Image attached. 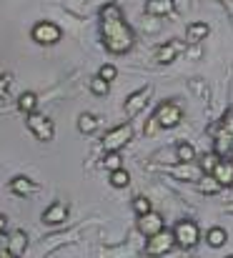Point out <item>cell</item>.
I'll return each mask as SVG.
<instances>
[{"instance_id":"4fadbf2b","label":"cell","mask_w":233,"mask_h":258,"mask_svg":"<svg viewBox=\"0 0 233 258\" xmlns=\"http://www.w3.org/2000/svg\"><path fill=\"white\" fill-rule=\"evenodd\" d=\"M170 175L178 178V180H198L203 173L198 168V163H178L170 168Z\"/></svg>"},{"instance_id":"8992f818","label":"cell","mask_w":233,"mask_h":258,"mask_svg":"<svg viewBox=\"0 0 233 258\" xmlns=\"http://www.w3.org/2000/svg\"><path fill=\"white\" fill-rule=\"evenodd\" d=\"M131 138H133V125H131V123H121V125L110 128V131L103 136V148H105V151H121Z\"/></svg>"},{"instance_id":"d6986e66","label":"cell","mask_w":233,"mask_h":258,"mask_svg":"<svg viewBox=\"0 0 233 258\" xmlns=\"http://www.w3.org/2000/svg\"><path fill=\"white\" fill-rule=\"evenodd\" d=\"M196 188H198L203 196H213V193H218L223 185H221V183H218L213 175H201V178L196 180Z\"/></svg>"},{"instance_id":"2e32d148","label":"cell","mask_w":233,"mask_h":258,"mask_svg":"<svg viewBox=\"0 0 233 258\" xmlns=\"http://www.w3.org/2000/svg\"><path fill=\"white\" fill-rule=\"evenodd\" d=\"M221 185H233V161H218L216 163V168H213V173H211Z\"/></svg>"},{"instance_id":"7402d4cb","label":"cell","mask_w":233,"mask_h":258,"mask_svg":"<svg viewBox=\"0 0 233 258\" xmlns=\"http://www.w3.org/2000/svg\"><path fill=\"white\" fill-rule=\"evenodd\" d=\"M95 128H98V118H95L93 113H80V118H78V131H80L83 136H90V133H95Z\"/></svg>"},{"instance_id":"4316f807","label":"cell","mask_w":233,"mask_h":258,"mask_svg":"<svg viewBox=\"0 0 233 258\" xmlns=\"http://www.w3.org/2000/svg\"><path fill=\"white\" fill-rule=\"evenodd\" d=\"M90 90H93L95 95H108L110 83H108V81H103L100 76H95V78H90Z\"/></svg>"},{"instance_id":"8fae6325","label":"cell","mask_w":233,"mask_h":258,"mask_svg":"<svg viewBox=\"0 0 233 258\" xmlns=\"http://www.w3.org/2000/svg\"><path fill=\"white\" fill-rule=\"evenodd\" d=\"M141 221H138V231L146 236V238H151V236H155L158 231H163V218L158 216V213H146V216H138Z\"/></svg>"},{"instance_id":"cb8c5ba5","label":"cell","mask_w":233,"mask_h":258,"mask_svg":"<svg viewBox=\"0 0 233 258\" xmlns=\"http://www.w3.org/2000/svg\"><path fill=\"white\" fill-rule=\"evenodd\" d=\"M121 153L118 151H105V156H103V161H100V166L103 168H108V171H118L121 168Z\"/></svg>"},{"instance_id":"d4e9b609","label":"cell","mask_w":233,"mask_h":258,"mask_svg":"<svg viewBox=\"0 0 233 258\" xmlns=\"http://www.w3.org/2000/svg\"><path fill=\"white\" fill-rule=\"evenodd\" d=\"M131 183V173L123 171V168H118V171H110V185H115V188H126Z\"/></svg>"},{"instance_id":"5b68a950","label":"cell","mask_w":233,"mask_h":258,"mask_svg":"<svg viewBox=\"0 0 233 258\" xmlns=\"http://www.w3.org/2000/svg\"><path fill=\"white\" fill-rule=\"evenodd\" d=\"M181 118H183V110H181V105L173 103V100H163V103L155 108V120H158V125L165 128V131L176 128V125L181 123Z\"/></svg>"},{"instance_id":"f546056e","label":"cell","mask_w":233,"mask_h":258,"mask_svg":"<svg viewBox=\"0 0 233 258\" xmlns=\"http://www.w3.org/2000/svg\"><path fill=\"white\" fill-rule=\"evenodd\" d=\"M10 83H13V76L10 73H3L0 76V98H5V93L10 90Z\"/></svg>"},{"instance_id":"3957f363","label":"cell","mask_w":233,"mask_h":258,"mask_svg":"<svg viewBox=\"0 0 233 258\" xmlns=\"http://www.w3.org/2000/svg\"><path fill=\"white\" fill-rule=\"evenodd\" d=\"M173 236H176V243L183 246V248H193L198 241H201V231H198V223L191 221V218H183L176 223L173 228Z\"/></svg>"},{"instance_id":"9c48e42d","label":"cell","mask_w":233,"mask_h":258,"mask_svg":"<svg viewBox=\"0 0 233 258\" xmlns=\"http://www.w3.org/2000/svg\"><path fill=\"white\" fill-rule=\"evenodd\" d=\"M68 213H71L68 203L55 201V203H50V206L43 211V223H45V226H63V223L68 221Z\"/></svg>"},{"instance_id":"603a6c76","label":"cell","mask_w":233,"mask_h":258,"mask_svg":"<svg viewBox=\"0 0 233 258\" xmlns=\"http://www.w3.org/2000/svg\"><path fill=\"white\" fill-rule=\"evenodd\" d=\"M218 161H221V156H218L216 151H211V153H203V156H201V161H198V168H201V173H203V175H211Z\"/></svg>"},{"instance_id":"d6a6232c","label":"cell","mask_w":233,"mask_h":258,"mask_svg":"<svg viewBox=\"0 0 233 258\" xmlns=\"http://www.w3.org/2000/svg\"><path fill=\"white\" fill-rule=\"evenodd\" d=\"M8 258H18V256H10V253H8Z\"/></svg>"},{"instance_id":"ffe728a7","label":"cell","mask_w":233,"mask_h":258,"mask_svg":"<svg viewBox=\"0 0 233 258\" xmlns=\"http://www.w3.org/2000/svg\"><path fill=\"white\" fill-rule=\"evenodd\" d=\"M176 161L178 163H193L196 161V148L188 143V141H181L176 146Z\"/></svg>"},{"instance_id":"9a60e30c","label":"cell","mask_w":233,"mask_h":258,"mask_svg":"<svg viewBox=\"0 0 233 258\" xmlns=\"http://www.w3.org/2000/svg\"><path fill=\"white\" fill-rule=\"evenodd\" d=\"M10 190H13L15 196H30V193L38 190V183L30 180L28 175H15V178L10 180Z\"/></svg>"},{"instance_id":"ac0fdd59","label":"cell","mask_w":233,"mask_h":258,"mask_svg":"<svg viewBox=\"0 0 233 258\" xmlns=\"http://www.w3.org/2000/svg\"><path fill=\"white\" fill-rule=\"evenodd\" d=\"M226 241H228V233H226L221 226H213V228L206 231V243H208L211 248H223Z\"/></svg>"},{"instance_id":"836d02e7","label":"cell","mask_w":233,"mask_h":258,"mask_svg":"<svg viewBox=\"0 0 233 258\" xmlns=\"http://www.w3.org/2000/svg\"><path fill=\"white\" fill-rule=\"evenodd\" d=\"M226 258H233V256H226Z\"/></svg>"},{"instance_id":"1f68e13d","label":"cell","mask_w":233,"mask_h":258,"mask_svg":"<svg viewBox=\"0 0 233 258\" xmlns=\"http://www.w3.org/2000/svg\"><path fill=\"white\" fill-rule=\"evenodd\" d=\"M5 231H8V218L0 213V233H5Z\"/></svg>"},{"instance_id":"484cf974","label":"cell","mask_w":233,"mask_h":258,"mask_svg":"<svg viewBox=\"0 0 233 258\" xmlns=\"http://www.w3.org/2000/svg\"><path fill=\"white\" fill-rule=\"evenodd\" d=\"M133 211H136L138 216H146V213L153 211V203H151L146 196H136V198H133Z\"/></svg>"},{"instance_id":"4dcf8cb0","label":"cell","mask_w":233,"mask_h":258,"mask_svg":"<svg viewBox=\"0 0 233 258\" xmlns=\"http://www.w3.org/2000/svg\"><path fill=\"white\" fill-rule=\"evenodd\" d=\"M158 128H160V125H158V120H155V115H153V118H151V123H148V128H146V136H153Z\"/></svg>"},{"instance_id":"e0dca14e","label":"cell","mask_w":233,"mask_h":258,"mask_svg":"<svg viewBox=\"0 0 233 258\" xmlns=\"http://www.w3.org/2000/svg\"><path fill=\"white\" fill-rule=\"evenodd\" d=\"M176 10V3L173 0H148L146 3V13L148 15H168V13H173Z\"/></svg>"},{"instance_id":"44dd1931","label":"cell","mask_w":233,"mask_h":258,"mask_svg":"<svg viewBox=\"0 0 233 258\" xmlns=\"http://www.w3.org/2000/svg\"><path fill=\"white\" fill-rule=\"evenodd\" d=\"M18 108H20L25 115L35 113V108H38V95H35V93H30V90L20 93V98H18Z\"/></svg>"},{"instance_id":"5bb4252c","label":"cell","mask_w":233,"mask_h":258,"mask_svg":"<svg viewBox=\"0 0 233 258\" xmlns=\"http://www.w3.org/2000/svg\"><path fill=\"white\" fill-rule=\"evenodd\" d=\"M25 251H28V236H25V231H13L10 238H8V253L20 258Z\"/></svg>"},{"instance_id":"ba28073f","label":"cell","mask_w":233,"mask_h":258,"mask_svg":"<svg viewBox=\"0 0 233 258\" xmlns=\"http://www.w3.org/2000/svg\"><path fill=\"white\" fill-rule=\"evenodd\" d=\"M151 98H153V86H143L141 90L131 93L128 100H126V115H128V118H136V115L151 103Z\"/></svg>"},{"instance_id":"83f0119b","label":"cell","mask_w":233,"mask_h":258,"mask_svg":"<svg viewBox=\"0 0 233 258\" xmlns=\"http://www.w3.org/2000/svg\"><path fill=\"white\" fill-rule=\"evenodd\" d=\"M98 76H100L103 81H108V83H110V81H115V78H118V68H115L113 63H105V66H100Z\"/></svg>"},{"instance_id":"277c9868","label":"cell","mask_w":233,"mask_h":258,"mask_svg":"<svg viewBox=\"0 0 233 258\" xmlns=\"http://www.w3.org/2000/svg\"><path fill=\"white\" fill-rule=\"evenodd\" d=\"M30 38H33L35 43H40V45H55V43L63 38V30H61L55 23H50V20H40V23L33 25Z\"/></svg>"},{"instance_id":"52a82bcc","label":"cell","mask_w":233,"mask_h":258,"mask_svg":"<svg viewBox=\"0 0 233 258\" xmlns=\"http://www.w3.org/2000/svg\"><path fill=\"white\" fill-rule=\"evenodd\" d=\"M173 246H176V236H173V231H158L155 236L148 238V246H146V253L153 258H160L165 256V253H170L173 251Z\"/></svg>"},{"instance_id":"6da1fadb","label":"cell","mask_w":233,"mask_h":258,"mask_svg":"<svg viewBox=\"0 0 233 258\" xmlns=\"http://www.w3.org/2000/svg\"><path fill=\"white\" fill-rule=\"evenodd\" d=\"M100 35L105 48L115 55L128 53L136 43V33L123 18H100Z\"/></svg>"},{"instance_id":"7c38bea8","label":"cell","mask_w":233,"mask_h":258,"mask_svg":"<svg viewBox=\"0 0 233 258\" xmlns=\"http://www.w3.org/2000/svg\"><path fill=\"white\" fill-rule=\"evenodd\" d=\"M208 33H211V25L203 23V20H196V23H191V25L186 28V40H188L191 45H198L201 40L208 38Z\"/></svg>"},{"instance_id":"30bf717a","label":"cell","mask_w":233,"mask_h":258,"mask_svg":"<svg viewBox=\"0 0 233 258\" xmlns=\"http://www.w3.org/2000/svg\"><path fill=\"white\" fill-rule=\"evenodd\" d=\"M183 50H186L183 40H168V43L158 45V50H155V60H158L160 66H168V63H173Z\"/></svg>"},{"instance_id":"7a4b0ae2","label":"cell","mask_w":233,"mask_h":258,"mask_svg":"<svg viewBox=\"0 0 233 258\" xmlns=\"http://www.w3.org/2000/svg\"><path fill=\"white\" fill-rule=\"evenodd\" d=\"M28 128H30V133L38 138V141H43V143H50L53 138H55V123L48 118V115H40V113H30L28 115Z\"/></svg>"},{"instance_id":"f1b7e54d","label":"cell","mask_w":233,"mask_h":258,"mask_svg":"<svg viewBox=\"0 0 233 258\" xmlns=\"http://www.w3.org/2000/svg\"><path fill=\"white\" fill-rule=\"evenodd\" d=\"M98 15H100V18H123V13H121V8H118L115 3H108V5H103Z\"/></svg>"}]
</instances>
